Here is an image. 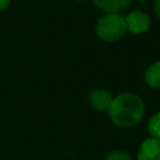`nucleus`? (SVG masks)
Returning a JSON list of instances; mask_svg holds the SVG:
<instances>
[{"label":"nucleus","mask_w":160,"mask_h":160,"mask_svg":"<svg viewBox=\"0 0 160 160\" xmlns=\"http://www.w3.org/2000/svg\"><path fill=\"white\" fill-rule=\"evenodd\" d=\"M145 110L141 98L132 92H122L112 98L108 110L111 121L120 128H131L140 122Z\"/></svg>","instance_id":"obj_1"},{"label":"nucleus","mask_w":160,"mask_h":160,"mask_svg":"<svg viewBox=\"0 0 160 160\" xmlns=\"http://www.w3.org/2000/svg\"><path fill=\"white\" fill-rule=\"evenodd\" d=\"M125 19L118 12H108L96 24V34L105 41H115L122 38L126 32Z\"/></svg>","instance_id":"obj_2"},{"label":"nucleus","mask_w":160,"mask_h":160,"mask_svg":"<svg viewBox=\"0 0 160 160\" xmlns=\"http://www.w3.org/2000/svg\"><path fill=\"white\" fill-rule=\"evenodd\" d=\"M125 22H126V30H129L130 32L142 34L150 26V18L146 12L135 10L126 16Z\"/></svg>","instance_id":"obj_3"},{"label":"nucleus","mask_w":160,"mask_h":160,"mask_svg":"<svg viewBox=\"0 0 160 160\" xmlns=\"http://www.w3.org/2000/svg\"><path fill=\"white\" fill-rule=\"evenodd\" d=\"M138 160H160V139L150 136L144 140L138 151Z\"/></svg>","instance_id":"obj_4"},{"label":"nucleus","mask_w":160,"mask_h":160,"mask_svg":"<svg viewBox=\"0 0 160 160\" xmlns=\"http://www.w3.org/2000/svg\"><path fill=\"white\" fill-rule=\"evenodd\" d=\"M112 101V95L105 89H94L89 94V104L98 111H108Z\"/></svg>","instance_id":"obj_5"},{"label":"nucleus","mask_w":160,"mask_h":160,"mask_svg":"<svg viewBox=\"0 0 160 160\" xmlns=\"http://www.w3.org/2000/svg\"><path fill=\"white\" fill-rule=\"evenodd\" d=\"M131 0H94L95 5L106 12H118L125 9Z\"/></svg>","instance_id":"obj_6"},{"label":"nucleus","mask_w":160,"mask_h":160,"mask_svg":"<svg viewBox=\"0 0 160 160\" xmlns=\"http://www.w3.org/2000/svg\"><path fill=\"white\" fill-rule=\"evenodd\" d=\"M145 81L154 89H160V61L151 64L145 71Z\"/></svg>","instance_id":"obj_7"},{"label":"nucleus","mask_w":160,"mask_h":160,"mask_svg":"<svg viewBox=\"0 0 160 160\" xmlns=\"http://www.w3.org/2000/svg\"><path fill=\"white\" fill-rule=\"evenodd\" d=\"M148 130L151 138L160 139V112H156L150 118L148 122Z\"/></svg>","instance_id":"obj_8"},{"label":"nucleus","mask_w":160,"mask_h":160,"mask_svg":"<svg viewBox=\"0 0 160 160\" xmlns=\"http://www.w3.org/2000/svg\"><path fill=\"white\" fill-rule=\"evenodd\" d=\"M105 160H134V159L129 152L124 150H114L105 156Z\"/></svg>","instance_id":"obj_9"},{"label":"nucleus","mask_w":160,"mask_h":160,"mask_svg":"<svg viewBox=\"0 0 160 160\" xmlns=\"http://www.w3.org/2000/svg\"><path fill=\"white\" fill-rule=\"evenodd\" d=\"M9 4H10V0H0V12L8 9Z\"/></svg>","instance_id":"obj_10"},{"label":"nucleus","mask_w":160,"mask_h":160,"mask_svg":"<svg viewBox=\"0 0 160 160\" xmlns=\"http://www.w3.org/2000/svg\"><path fill=\"white\" fill-rule=\"evenodd\" d=\"M154 9H155V12L158 15V18L160 19V0H156L155 1V5H154Z\"/></svg>","instance_id":"obj_11"},{"label":"nucleus","mask_w":160,"mask_h":160,"mask_svg":"<svg viewBox=\"0 0 160 160\" xmlns=\"http://www.w3.org/2000/svg\"><path fill=\"white\" fill-rule=\"evenodd\" d=\"M139 1H145V0H139Z\"/></svg>","instance_id":"obj_12"}]
</instances>
